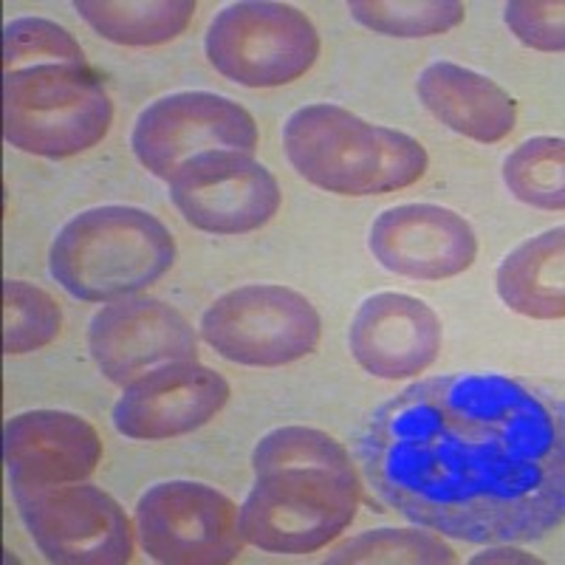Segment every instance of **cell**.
<instances>
[{"instance_id": "cell-2", "label": "cell", "mask_w": 565, "mask_h": 565, "mask_svg": "<svg viewBox=\"0 0 565 565\" xmlns=\"http://www.w3.org/2000/svg\"><path fill=\"white\" fill-rule=\"evenodd\" d=\"M255 483L238 507L246 546L269 554H315L360 512L362 481L348 450L315 427H277L252 450Z\"/></svg>"}, {"instance_id": "cell-9", "label": "cell", "mask_w": 565, "mask_h": 565, "mask_svg": "<svg viewBox=\"0 0 565 565\" xmlns=\"http://www.w3.org/2000/svg\"><path fill=\"white\" fill-rule=\"evenodd\" d=\"M141 552L164 565H224L244 552L238 507L199 481H164L134 512Z\"/></svg>"}, {"instance_id": "cell-8", "label": "cell", "mask_w": 565, "mask_h": 565, "mask_svg": "<svg viewBox=\"0 0 565 565\" xmlns=\"http://www.w3.org/2000/svg\"><path fill=\"white\" fill-rule=\"evenodd\" d=\"M34 546L57 565H125L136 548V526L125 509L94 483L12 487Z\"/></svg>"}, {"instance_id": "cell-24", "label": "cell", "mask_w": 565, "mask_h": 565, "mask_svg": "<svg viewBox=\"0 0 565 565\" xmlns=\"http://www.w3.org/2000/svg\"><path fill=\"white\" fill-rule=\"evenodd\" d=\"M32 65H88L77 38L54 20L14 18L3 29V71Z\"/></svg>"}, {"instance_id": "cell-13", "label": "cell", "mask_w": 565, "mask_h": 565, "mask_svg": "<svg viewBox=\"0 0 565 565\" xmlns=\"http://www.w3.org/2000/svg\"><path fill=\"white\" fill-rule=\"evenodd\" d=\"M232 396L230 382L199 360H181L141 373L114 405V427L134 441L190 436L218 416Z\"/></svg>"}, {"instance_id": "cell-21", "label": "cell", "mask_w": 565, "mask_h": 565, "mask_svg": "<svg viewBox=\"0 0 565 565\" xmlns=\"http://www.w3.org/2000/svg\"><path fill=\"white\" fill-rule=\"evenodd\" d=\"M565 141L559 136H534L503 161L509 193L534 210L563 212L565 206Z\"/></svg>"}, {"instance_id": "cell-17", "label": "cell", "mask_w": 565, "mask_h": 565, "mask_svg": "<svg viewBox=\"0 0 565 565\" xmlns=\"http://www.w3.org/2000/svg\"><path fill=\"white\" fill-rule=\"evenodd\" d=\"M416 94L444 128L494 145L518 128V103L487 74L458 63H433L418 74Z\"/></svg>"}, {"instance_id": "cell-14", "label": "cell", "mask_w": 565, "mask_h": 565, "mask_svg": "<svg viewBox=\"0 0 565 565\" xmlns=\"http://www.w3.org/2000/svg\"><path fill=\"white\" fill-rule=\"evenodd\" d=\"M367 249L391 275L436 282L472 269L478 238L472 224L450 206L398 204L373 221Z\"/></svg>"}, {"instance_id": "cell-3", "label": "cell", "mask_w": 565, "mask_h": 565, "mask_svg": "<svg viewBox=\"0 0 565 565\" xmlns=\"http://www.w3.org/2000/svg\"><path fill=\"white\" fill-rule=\"evenodd\" d=\"M282 148L309 184L348 199L407 190L430 168L418 139L331 103L297 108L282 125Z\"/></svg>"}, {"instance_id": "cell-22", "label": "cell", "mask_w": 565, "mask_h": 565, "mask_svg": "<svg viewBox=\"0 0 565 565\" xmlns=\"http://www.w3.org/2000/svg\"><path fill=\"white\" fill-rule=\"evenodd\" d=\"M351 18L385 38H438L458 29L467 7L458 0H351Z\"/></svg>"}, {"instance_id": "cell-20", "label": "cell", "mask_w": 565, "mask_h": 565, "mask_svg": "<svg viewBox=\"0 0 565 565\" xmlns=\"http://www.w3.org/2000/svg\"><path fill=\"white\" fill-rule=\"evenodd\" d=\"M456 552L441 534L424 526L413 529H371L345 540L326 554V565H371V563H413L447 565L456 563Z\"/></svg>"}, {"instance_id": "cell-6", "label": "cell", "mask_w": 565, "mask_h": 565, "mask_svg": "<svg viewBox=\"0 0 565 565\" xmlns=\"http://www.w3.org/2000/svg\"><path fill=\"white\" fill-rule=\"evenodd\" d=\"M206 60L244 88H282L315 68L320 32L306 12L275 0H241L212 18Z\"/></svg>"}, {"instance_id": "cell-4", "label": "cell", "mask_w": 565, "mask_h": 565, "mask_svg": "<svg viewBox=\"0 0 565 565\" xmlns=\"http://www.w3.org/2000/svg\"><path fill=\"white\" fill-rule=\"evenodd\" d=\"M179 246L153 212L103 204L65 221L49 249V271L74 300L116 302L156 286Z\"/></svg>"}, {"instance_id": "cell-5", "label": "cell", "mask_w": 565, "mask_h": 565, "mask_svg": "<svg viewBox=\"0 0 565 565\" xmlns=\"http://www.w3.org/2000/svg\"><path fill=\"white\" fill-rule=\"evenodd\" d=\"M114 103L90 65H32L3 74V139L40 159L88 153L110 134Z\"/></svg>"}, {"instance_id": "cell-10", "label": "cell", "mask_w": 565, "mask_h": 565, "mask_svg": "<svg viewBox=\"0 0 565 565\" xmlns=\"http://www.w3.org/2000/svg\"><path fill=\"white\" fill-rule=\"evenodd\" d=\"M255 116L235 99L212 90H179L156 99L141 110L130 134V148L139 164L161 181L206 150H244L255 156Z\"/></svg>"}, {"instance_id": "cell-18", "label": "cell", "mask_w": 565, "mask_h": 565, "mask_svg": "<svg viewBox=\"0 0 565 565\" xmlns=\"http://www.w3.org/2000/svg\"><path fill=\"white\" fill-rule=\"evenodd\" d=\"M565 230L540 232L514 246L494 275V289L509 311L529 320L565 317Z\"/></svg>"}, {"instance_id": "cell-26", "label": "cell", "mask_w": 565, "mask_h": 565, "mask_svg": "<svg viewBox=\"0 0 565 565\" xmlns=\"http://www.w3.org/2000/svg\"><path fill=\"white\" fill-rule=\"evenodd\" d=\"M472 565H481V563H534L540 565V559L534 554L521 552V548H514L512 543H492L489 548H483L481 554L469 559Z\"/></svg>"}, {"instance_id": "cell-11", "label": "cell", "mask_w": 565, "mask_h": 565, "mask_svg": "<svg viewBox=\"0 0 565 565\" xmlns=\"http://www.w3.org/2000/svg\"><path fill=\"white\" fill-rule=\"evenodd\" d=\"M170 201L190 226L210 235H249L280 212L275 173L244 150H206L173 173Z\"/></svg>"}, {"instance_id": "cell-12", "label": "cell", "mask_w": 565, "mask_h": 565, "mask_svg": "<svg viewBox=\"0 0 565 565\" xmlns=\"http://www.w3.org/2000/svg\"><path fill=\"white\" fill-rule=\"evenodd\" d=\"M88 351L110 385H130L141 373L199 360V334L179 309L156 297L105 302L88 326Z\"/></svg>"}, {"instance_id": "cell-19", "label": "cell", "mask_w": 565, "mask_h": 565, "mask_svg": "<svg viewBox=\"0 0 565 565\" xmlns=\"http://www.w3.org/2000/svg\"><path fill=\"white\" fill-rule=\"evenodd\" d=\"M74 9L99 38L128 49L173 43L195 18L193 0H77Z\"/></svg>"}, {"instance_id": "cell-15", "label": "cell", "mask_w": 565, "mask_h": 565, "mask_svg": "<svg viewBox=\"0 0 565 565\" xmlns=\"http://www.w3.org/2000/svg\"><path fill=\"white\" fill-rule=\"evenodd\" d=\"M444 342L436 311L398 291L367 297L348 328V348L356 365L385 382L413 380L430 371Z\"/></svg>"}, {"instance_id": "cell-16", "label": "cell", "mask_w": 565, "mask_h": 565, "mask_svg": "<svg viewBox=\"0 0 565 565\" xmlns=\"http://www.w3.org/2000/svg\"><path fill=\"white\" fill-rule=\"evenodd\" d=\"M3 461L12 487L79 483L103 463V438L77 413L26 411L3 427Z\"/></svg>"}, {"instance_id": "cell-7", "label": "cell", "mask_w": 565, "mask_h": 565, "mask_svg": "<svg viewBox=\"0 0 565 565\" xmlns=\"http://www.w3.org/2000/svg\"><path fill=\"white\" fill-rule=\"evenodd\" d=\"M199 331L232 365L282 367L317 351L322 320L300 291L280 282H249L212 302Z\"/></svg>"}, {"instance_id": "cell-1", "label": "cell", "mask_w": 565, "mask_h": 565, "mask_svg": "<svg viewBox=\"0 0 565 565\" xmlns=\"http://www.w3.org/2000/svg\"><path fill=\"white\" fill-rule=\"evenodd\" d=\"M360 467L413 526L476 546L543 540L565 514L563 405L503 373L418 380L367 418Z\"/></svg>"}, {"instance_id": "cell-23", "label": "cell", "mask_w": 565, "mask_h": 565, "mask_svg": "<svg viewBox=\"0 0 565 565\" xmlns=\"http://www.w3.org/2000/svg\"><path fill=\"white\" fill-rule=\"evenodd\" d=\"M63 331V311L45 289L26 280H3V353L26 356L52 345Z\"/></svg>"}, {"instance_id": "cell-25", "label": "cell", "mask_w": 565, "mask_h": 565, "mask_svg": "<svg viewBox=\"0 0 565 565\" xmlns=\"http://www.w3.org/2000/svg\"><path fill=\"white\" fill-rule=\"evenodd\" d=\"M503 20L526 49L546 54H559L565 49L563 0H512L503 9Z\"/></svg>"}]
</instances>
